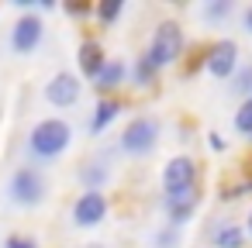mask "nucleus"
I'll use <instances>...</instances> for the list:
<instances>
[{"label": "nucleus", "mask_w": 252, "mask_h": 248, "mask_svg": "<svg viewBox=\"0 0 252 248\" xmlns=\"http://www.w3.org/2000/svg\"><path fill=\"white\" fill-rule=\"evenodd\" d=\"M73 145V124L66 117H42L32 124L25 138V152L32 162H56Z\"/></svg>", "instance_id": "nucleus-1"}, {"label": "nucleus", "mask_w": 252, "mask_h": 248, "mask_svg": "<svg viewBox=\"0 0 252 248\" xmlns=\"http://www.w3.org/2000/svg\"><path fill=\"white\" fill-rule=\"evenodd\" d=\"M187 52V38H183V28L180 21H159L152 38H149V49H145V59L156 66V69H166V66H176Z\"/></svg>", "instance_id": "nucleus-2"}, {"label": "nucleus", "mask_w": 252, "mask_h": 248, "mask_svg": "<svg viewBox=\"0 0 252 248\" xmlns=\"http://www.w3.org/2000/svg\"><path fill=\"white\" fill-rule=\"evenodd\" d=\"M49 196V179L38 165H18L14 176L7 179V200L21 210H35L42 207Z\"/></svg>", "instance_id": "nucleus-3"}, {"label": "nucleus", "mask_w": 252, "mask_h": 248, "mask_svg": "<svg viewBox=\"0 0 252 248\" xmlns=\"http://www.w3.org/2000/svg\"><path fill=\"white\" fill-rule=\"evenodd\" d=\"M159 138H162V124L152 117V114H138L125 124L121 138H118V148L131 159H145L159 148Z\"/></svg>", "instance_id": "nucleus-4"}, {"label": "nucleus", "mask_w": 252, "mask_h": 248, "mask_svg": "<svg viewBox=\"0 0 252 248\" xmlns=\"http://www.w3.org/2000/svg\"><path fill=\"white\" fill-rule=\"evenodd\" d=\"M200 179V165L190 159V155H173L162 172H159V183H162V193H183V190H193Z\"/></svg>", "instance_id": "nucleus-5"}, {"label": "nucleus", "mask_w": 252, "mask_h": 248, "mask_svg": "<svg viewBox=\"0 0 252 248\" xmlns=\"http://www.w3.org/2000/svg\"><path fill=\"white\" fill-rule=\"evenodd\" d=\"M45 42V21L38 14H21L11 28V52L14 55H32Z\"/></svg>", "instance_id": "nucleus-6"}, {"label": "nucleus", "mask_w": 252, "mask_h": 248, "mask_svg": "<svg viewBox=\"0 0 252 248\" xmlns=\"http://www.w3.org/2000/svg\"><path fill=\"white\" fill-rule=\"evenodd\" d=\"M107 210H111V200L104 190H83L73 200V224L76 227H97V224H104Z\"/></svg>", "instance_id": "nucleus-7"}, {"label": "nucleus", "mask_w": 252, "mask_h": 248, "mask_svg": "<svg viewBox=\"0 0 252 248\" xmlns=\"http://www.w3.org/2000/svg\"><path fill=\"white\" fill-rule=\"evenodd\" d=\"M45 104L56 107V110H69L80 104V93H83V83L76 73H56L49 83H45Z\"/></svg>", "instance_id": "nucleus-8"}, {"label": "nucleus", "mask_w": 252, "mask_h": 248, "mask_svg": "<svg viewBox=\"0 0 252 248\" xmlns=\"http://www.w3.org/2000/svg\"><path fill=\"white\" fill-rule=\"evenodd\" d=\"M238 66H242V62H238V42L218 38V42L207 45V66H204V69H207L218 83H221V80H231Z\"/></svg>", "instance_id": "nucleus-9"}, {"label": "nucleus", "mask_w": 252, "mask_h": 248, "mask_svg": "<svg viewBox=\"0 0 252 248\" xmlns=\"http://www.w3.org/2000/svg\"><path fill=\"white\" fill-rule=\"evenodd\" d=\"M200 207V190H183V193H162V214H166V224L169 227H183L187 220H193Z\"/></svg>", "instance_id": "nucleus-10"}, {"label": "nucleus", "mask_w": 252, "mask_h": 248, "mask_svg": "<svg viewBox=\"0 0 252 248\" xmlns=\"http://www.w3.org/2000/svg\"><path fill=\"white\" fill-rule=\"evenodd\" d=\"M76 66H80V76L87 80H97V73L107 66V52L97 38H83L80 49H76Z\"/></svg>", "instance_id": "nucleus-11"}, {"label": "nucleus", "mask_w": 252, "mask_h": 248, "mask_svg": "<svg viewBox=\"0 0 252 248\" xmlns=\"http://www.w3.org/2000/svg\"><path fill=\"white\" fill-rule=\"evenodd\" d=\"M128 83V66H125V59H107V66L97 73V80H94V90L100 93V97H114L121 86Z\"/></svg>", "instance_id": "nucleus-12"}, {"label": "nucleus", "mask_w": 252, "mask_h": 248, "mask_svg": "<svg viewBox=\"0 0 252 248\" xmlns=\"http://www.w3.org/2000/svg\"><path fill=\"white\" fill-rule=\"evenodd\" d=\"M125 110V104L118 100V97H100L97 100V107H94V117H90V131L94 135H100V131H107L114 121H118V114Z\"/></svg>", "instance_id": "nucleus-13"}, {"label": "nucleus", "mask_w": 252, "mask_h": 248, "mask_svg": "<svg viewBox=\"0 0 252 248\" xmlns=\"http://www.w3.org/2000/svg\"><path fill=\"white\" fill-rule=\"evenodd\" d=\"M245 227L242 224H231V220H221V224H214V231H211V248H245Z\"/></svg>", "instance_id": "nucleus-14"}, {"label": "nucleus", "mask_w": 252, "mask_h": 248, "mask_svg": "<svg viewBox=\"0 0 252 248\" xmlns=\"http://www.w3.org/2000/svg\"><path fill=\"white\" fill-rule=\"evenodd\" d=\"M107 179H111V165H104L100 159H94V162H87V165L80 169V183H83L87 190H104Z\"/></svg>", "instance_id": "nucleus-15"}, {"label": "nucleus", "mask_w": 252, "mask_h": 248, "mask_svg": "<svg viewBox=\"0 0 252 248\" xmlns=\"http://www.w3.org/2000/svg\"><path fill=\"white\" fill-rule=\"evenodd\" d=\"M235 14V0H204V7H200V18L207 25H221Z\"/></svg>", "instance_id": "nucleus-16"}, {"label": "nucleus", "mask_w": 252, "mask_h": 248, "mask_svg": "<svg viewBox=\"0 0 252 248\" xmlns=\"http://www.w3.org/2000/svg\"><path fill=\"white\" fill-rule=\"evenodd\" d=\"M228 90H231L235 97H242V100L252 97V62H245V66L235 69V76L228 80Z\"/></svg>", "instance_id": "nucleus-17"}, {"label": "nucleus", "mask_w": 252, "mask_h": 248, "mask_svg": "<svg viewBox=\"0 0 252 248\" xmlns=\"http://www.w3.org/2000/svg\"><path fill=\"white\" fill-rule=\"evenodd\" d=\"M156 76H159V69H156L145 55H138V59L131 62V86H152Z\"/></svg>", "instance_id": "nucleus-18"}, {"label": "nucleus", "mask_w": 252, "mask_h": 248, "mask_svg": "<svg viewBox=\"0 0 252 248\" xmlns=\"http://www.w3.org/2000/svg\"><path fill=\"white\" fill-rule=\"evenodd\" d=\"M121 11H125V0H100V4L94 7V14H97V21H100L104 28H111V25L121 18Z\"/></svg>", "instance_id": "nucleus-19"}, {"label": "nucleus", "mask_w": 252, "mask_h": 248, "mask_svg": "<svg viewBox=\"0 0 252 248\" xmlns=\"http://www.w3.org/2000/svg\"><path fill=\"white\" fill-rule=\"evenodd\" d=\"M231 124H235V131H238L242 138H252V97L238 104V110H235Z\"/></svg>", "instance_id": "nucleus-20"}, {"label": "nucleus", "mask_w": 252, "mask_h": 248, "mask_svg": "<svg viewBox=\"0 0 252 248\" xmlns=\"http://www.w3.org/2000/svg\"><path fill=\"white\" fill-rule=\"evenodd\" d=\"M156 248H180V227L162 224V227L156 231Z\"/></svg>", "instance_id": "nucleus-21"}, {"label": "nucleus", "mask_w": 252, "mask_h": 248, "mask_svg": "<svg viewBox=\"0 0 252 248\" xmlns=\"http://www.w3.org/2000/svg\"><path fill=\"white\" fill-rule=\"evenodd\" d=\"M63 11H66L69 18H90V14H94V4H87V0H66Z\"/></svg>", "instance_id": "nucleus-22"}, {"label": "nucleus", "mask_w": 252, "mask_h": 248, "mask_svg": "<svg viewBox=\"0 0 252 248\" xmlns=\"http://www.w3.org/2000/svg\"><path fill=\"white\" fill-rule=\"evenodd\" d=\"M4 248H38V241L28 238V234H11V238L4 241Z\"/></svg>", "instance_id": "nucleus-23"}, {"label": "nucleus", "mask_w": 252, "mask_h": 248, "mask_svg": "<svg viewBox=\"0 0 252 248\" xmlns=\"http://www.w3.org/2000/svg\"><path fill=\"white\" fill-rule=\"evenodd\" d=\"M207 145H211L214 152H224V148H228V138H221V131H211V135H207Z\"/></svg>", "instance_id": "nucleus-24"}, {"label": "nucleus", "mask_w": 252, "mask_h": 248, "mask_svg": "<svg viewBox=\"0 0 252 248\" xmlns=\"http://www.w3.org/2000/svg\"><path fill=\"white\" fill-rule=\"evenodd\" d=\"M242 31H245V35H252V4L242 11Z\"/></svg>", "instance_id": "nucleus-25"}, {"label": "nucleus", "mask_w": 252, "mask_h": 248, "mask_svg": "<svg viewBox=\"0 0 252 248\" xmlns=\"http://www.w3.org/2000/svg\"><path fill=\"white\" fill-rule=\"evenodd\" d=\"M38 11H56V0H38Z\"/></svg>", "instance_id": "nucleus-26"}, {"label": "nucleus", "mask_w": 252, "mask_h": 248, "mask_svg": "<svg viewBox=\"0 0 252 248\" xmlns=\"http://www.w3.org/2000/svg\"><path fill=\"white\" fill-rule=\"evenodd\" d=\"M242 227H245V234H249V238H252V210H249V220H245V224H242Z\"/></svg>", "instance_id": "nucleus-27"}, {"label": "nucleus", "mask_w": 252, "mask_h": 248, "mask_svg": "<svg viewBox=\"0 0 252 248\" xmlns=\"http://www.w3.org/2000/svg\"><path fill=\"white\" fill-rule=\"evenodd\" d=\"M249 141H252V138H249Z\"/></svg>", "instance_id": "nucleus-28"}]
</instances>
